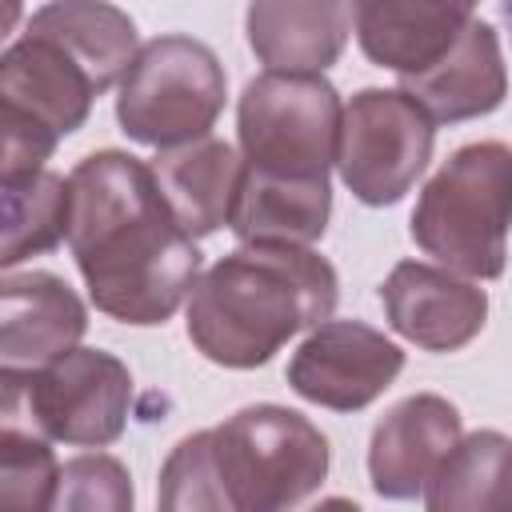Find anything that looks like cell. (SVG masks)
<instances>
[{"instance_id":"6da1fadb","label":"cell","mask_w":512,"mask_h":512,"mask_svg":"<svg viewBox=\"0 0 512 512\" xmlns=\"http://www.w3.org/2000/svg\"><path fill=\"white\" fill-rule=\"evenodd\" d=\"M68 244L92 304L124 324H164L200 280V248L168 212L152 164L104 148L72 176Z\"/></svg>"},{"instance_id":"7a4b0ae2","label":"cell","mask_w":512,"mask_h":512,"mask_svg":"<svg viewBox=\"0 0 512 512\" xmlns=\"http://www.w3.org/2000/svg\"><path fill=\"white\" fill-rule=\"evenodd\" d=\"M336 288V268L312 248L244 244L196 280L188 340L212 364L260 368L296 332L328 324Z\"/></svg>"},{"instance_id":"3957f363","label":"cell","mask_w":512,"mask_h":512,"mask_svg":"<svg viewBox=\"0 0 512 512\" xmlns=\"http://www.w3.org/2000/svg\"><path fill=\"white\" fill-rule=\"evenodd\" d=\"M512 228V148L476 140L456 148L412 208V240L448 272L496 280Z\"/></svg>"},{"instance_id":"277c9868","label":"cell","mask_w":512,"mask_h":512,"mask_svg":"<svg viewBox=\"0 0 512 512\" xmlns=\"http://www.w3.org/2000/svg\"><path fill=\"white\" fill-rule=\"evenodd\" d=\"M212 460L236 512H288L328 476L324 432L280 404H252L212 428Z\"/></svg>"},{"instance_id":"5b68a950","label":"cell","mask_w":512,"mask_h":512,"mask_svg":"<svg viewBox=\"0 0 512 512\" xmlns=\"http://www.w3.org/2000/svg\"><path fill=\"white\" fill-rule=\"evenodd\" d=\"M340 128L344 104L324 76L264 72L244 84L236 108L244 168L280 180H328Z\"/></svg>"},{"instance_id":"8992f818","label":"cell","mask_w":512,"mask_h":512,"mask_svg":"<svg viewBox=\"0 0 512 512\" xmlns=\"http://www.w3.org/2000/svg\"><path fill=\"white\" fill-rule=\"evenodd\" d=\"M228 96L224 64L204 40L192 36H156L140 48L136 64L120 80L116 120L120 128L148 148H184L208 140Z\"/></svg>"},{"instance_id":"52a82bcc","label":"cell","mask_w":512,"mask_h":512,"mask_svg":"<svg viewBox=\"0 0 512 512\" xmlns=\"http://www.w3.org/2000/svg\"><path fill=\"white\" fill-rule=\"evenodd\" d=\"M4 412L20 400L48 440L104 448L124 432L132 404V372L100 348H72L32 376H0Z\"/></svg>"},{"instance_id":"ba28073f","label":"cell","mask_w":512,"mask_h":512,"mask_svg":"<svg viewBox=\"0 0 512 512\" xmlns=\"http://www.w3.org/2000/svg\"><path fill=\"white\" fill-rule=\"evenodd\" d=\"M432 144L436 120L412 96L400 88H364L344 108L336 168L360 204L384 208L404 200L420 180L432 160Z\"/></svg>"},{"instance_id":"9c48e42d","label":"cell","mask_w":512,"mask_h":512,"mask_svg":"<svg viewBox=\"0 0 512 512\" xmlns=\"http://www.w3.org/2000/svg\"><path fill=\"white\" fill-rule=\"evenodd\" d=\"M404 368V352L376 328L360 320H328L288 360V384L296 396L332 408L356 412L368 408Z\"/></svg>"},{"instance_id":"30bf717a","label":"cell","mask_w":512,"mask_h":512,"mask_svg":"<svg viewBox=\"0 0 512 512\" xmlns=\"http://www.w3.org/2000/svg\"><path fill=\"white\" fill-rule=\"evenodd\" d=\"M88 328L80 296L52 272L0 284V376H32L68 356Z\"/></svg>"},{"instance_id":"8fae6325","label":"cell","mask_w":512,"mask_h":512,"mask_svg":"<svg viewBox=\"0 0 512 512\" xmlns=\"http://www.w3.org/2000/svg\"><path fill=\"white\" fill-rule=\"evenodd\" d=\"M380 304L388 324L428 352L464 348L488 320L484 288L420 260H400L388 272V280L380 284Z\"/></svg>"},{"instance_id":"7c38bea8","label":"cell","mask_w":512,"mask_h":512,"mask_svg":"<svg viewBox=\"0 0 512 512\" xmlns=\"http://www.w3.org/2000/svg\"><path fill=\"white\" fill-rule=\"evenodd\" d=\"M456 444H460V412L444 396L420 392L400 400L372 428L368 480L376 496L412 500Z\"/></svg>"},{"instance_id":"4fadbf2b","label":"cell","mask_w":512,"mask_h":512,"mask_svg":"<svg viewBox=\"0 0 512 512\" xmlns=\"http://www.w3.org/2000/svg\"><path fill=\"white\" fill-rule=\"evenodd\" d=\"M92 76L48 36L24 28L0 56V108L24 112L56 136L76 132L96 100Z\"/></svg>"},{"instance_id":"5bb4252c","label":"cell","mask_w":512,"mask_h":512,"mask_svg":"<svg viewBox=\"0 0 512 512\" xmlns=\"http://www.w3.org/2000/svg\"><path fill=\"white\" fill-rule=\"evenodd\" d=\"M472 16V4H352V28L364 56L380 68H392L400 80H412L440 64Z\"/></svg>"},{"instance_id":"9a60e30c","label":"cell","mask_w":512,"mask_h":512,"mask_svg":"<svg viewBox=\"0 0 512 512\" xmlns=\"http://www.w3.org/2000/svg\"><path fill=\"white\" fill-rule=\"evenodd\" d=\"M248 44L268 72L320 76L344 52L352 4L336 0H260L244 12Z\"/></svg>"},{"instance_id":"2e32d148","label":"cell","mask_w":512,"mask_h":512,"mask_svg":"<svg viewBox=\"0 0 512 512\" xmlns=\"http://www.w3.org/2000/svg\"><path fill=\"white\" fill-rule=\"evenodd\" d=\"M400 84H404L400 92L412 96L432 120L456 124V120L496 112L508 92V72H504L496 28L484 24L480 16H472L440 64H432L428 72L400 80Z\"/></svg>"},{"instance_id":"e0dca14e","label":"cell","mask_w":512,"mask_h":512,"mask_svg":"<svg viewBox=\"0 0 512 512\" xmlns=\"http://www.w3.org/2000/svg\"><path fill=\"white\" fill-rule=\"evenodd\" d=\"M152 176L176 224L188 236H212L216 228L232 224L244 160L224 140H196L184 148H168L152 160Z\"/></svg>"},{"instance_id":"ac0fdd59","label":"cell","mask_w":512,"mask_h":512,"mask_svg":"<svg viewBox=\"0 0 512 512\" xmlns=\"http://www.w3.org/2000/svg\"><path fill=\"white\" fill-rule=\"evenodd\" d=\"M28 32L56 40L96 84V92H108L116 80L128 76V68L140 56L136 24L124 8L100 4V0H60L32 12Z\"/></svg>"},{"instance_id":"d6986e66","label":"cell","mask_w":512,"mask_h":512,"mask_svg":"<svg viewBox=\"0 0 512 512\" xmlns=\"http://www.w3.org/2000/svg\"><path fill=\"white\" fill-rule=\"evenodd\" d=\"M332 216V188L328 180H280L244 168L240 200L232 212V232L240 244H284L308 248L324 236Z\"/></svg>"},{"instance_id":"ffe728a7","label":"cell","mask_w":512,"mask_h":512,"mask_svg":"<svg viewBox=\"0 0 512 512\" xmlns=\"http://www.w3.org/2000/svg\"><path fill=\"white\" fill-rule=\"evenodd\" d=\"M424 512H512V440L472 432L424 484Z\"/></svg>"},{"instance_id":"44dd1931","label":"cell","mask_w":512,"mask_h":512,"mask_svg":"<svg viewBox=\"0 0 512 512\" xmlns=\"http://www.w3.org/2000/svg\"><path fill=\"white\" fill-rule=\"evenodd\" d=\"M4 236H0V268H16L28 256L52 252L72 228V188L56 172H40L32 180L8 184L4 192Z\"/></svg>"},{"instance_id":"7402d4cb","label":"cell","mask_w":512,"mask_h":512,"mask_svg":"<svg viewBox=\"0 0 512 512\" xmlns=\"http://www.w3.org/2000/svg\"><path fill=\"white\" fill-rule=\"evenodd\" d=\"M156 512H236L212 460V428L184 436L168 452L156 484Z\"/></svg>"},{"instance_id":"603a6c76","label":"cell","mask_w":512,"mask_h":512,"mask_svg":"<svg viewBox=\"0 0 512 512\" xmlns=\"http://www.w3.org/2000/svg\"><path fill=\"white\" fill-rule=\"evenodd\" d=\"M60 484V464L40 436L4 420L0 432V512H48Z\"/></svg>"},{"instance_id":"cb8c5ba5","label":"cell","mask_w":512,"mask_h":512,"mask_svg":"<svg viewBox=\"0 0 512 512\" xmlns=\"http://www.w3.org/2000/svg\"><path fill=\"white\" fill-rule=\"evenodd\" d=\"M48 512H136L132 476L116 456H72L60 468V484Z\"/></svg>"},{"instance_id":"d4e9b609","label":"cell","mask_w":512,"mask_h":512,"mask_svg":"<svg viewBox=\"0 0 512 512\" xmlns=\"http://www.w3.org/2000/svg\"><path fill=\"white\" fill-rule=\"evenodd\" d=\"M56 132H48L44 124H36L24 112L0 108V184H20L32 180L40 172H48V156L56 148Z\"/></svg>"},{"instance_id":"484cf974","label":"cell","mask_w":512,"mask_h":512,"mask_svg":"<svg viewBox=\"0 0 512 512\" xmlns=\"http://www.w3.org/2000/svg\"><path fill=\"white\" fill-rule=\"evenodd\" d=\"M308 512H364V508L352 504V500H344V496H328V500H320V504L308 508Z\"/></svg>"},{"instance_id":"4316f807","label":"cell","mask_w":512,"mask_h":512,"mask_svg":"<svg viewBox=\"0 0 512 512\" xmlns=\"http://www.w3.org/2000/svg\"><path fill=\"white\" fill-rule=\"evenodd\" d=\"M500 16H504V24H508V32H512V0H508V4H500Z\"/></svg>"}]
</instances>
